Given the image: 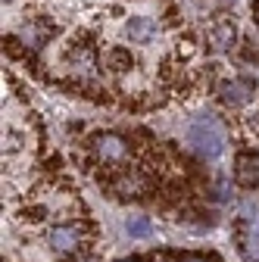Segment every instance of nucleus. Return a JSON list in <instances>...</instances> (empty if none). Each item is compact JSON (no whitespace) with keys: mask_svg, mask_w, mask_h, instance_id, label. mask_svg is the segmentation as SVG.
Here are the masks:
<instances>
[{"mask_svg":"<svg viewBox=\"0 0 259 262\" xmlns=\"http://www.w3.org/2000/svg\"><path fill=\"white\" fill-rule=\"evenodd\" d=\"M184 138H187V147L200 159L212 162V159H219L225 153V147H228V128H225V122L215 113H200V116L190 119Z\"/></svg>","mask_w":259,"mask_h":262,"instance_id":"1","label":"nucleus"},{"mask_svg":"<svg viewBox=\"0 0 259 262\" xmlns=\"http://www.w3.org/2000/svg\"><path fill=\"white\" fill-rule=\"evenodd\" d=\"M253 94H256V81L253 78H231V81H222L219 84V97H222V103L225 106H244L253 100Z\"/></svg>","mask_w":259,"mask_h":262,"instance_id":"2","label":"nucleus"},{"mask_svg":"<svg viewBox=\"0 0 259 262\" xmlns=\"http://www.w3.org/2000/svg\"><path fill=\"white\" fill-rule=\"evenodd\" d=\"M91 147H94V153H97V159H100V162H122V159L128 156V144H125V138L113 135V131L94 135Z\"/></svg>","mask_w":259,"mask_h":262,"instance_id":"3","label":"nucleus"},{"mask_svg":"<svg viewBox=\"0 0 259 262\" xmlns=\"http://www.w3.org/2000/svg\"><path fill=\"white\" fill-rule=\"evenodd\" d=\"M81 228L78 225H56V228H50V234H47V241H50V247L59 253V256H72L78 247H81Z\"/></svg>","mask_w":259,"mask_h":262,"instance_id":"4","label":"nucleus"},{"mask_svg":"<svg viewBox=\"0 0 259 262\" xmlns=\"http://www.w3.org/2000/svg\"><path fill=\"white\" fill-rule=\"evenodd\" d=\"M209 47L215 50V53H225V50H231L234 47V41H238V25L231 22V19H219L212 28H209Z\"/></svg>","mask_w":259,"mask_h":262,"instance_id":"5","label":"nucleus"},{"mask_svg":"<svg viewBox=\"0 0 259 262\" xmlns=\"http://www.w3.org/2000/svg\"><path fill=\"white\" fill-rule=\"evenodd\" d=\"M234 178H238V184H241V187L253 190V187L259 184V156H253V153H241V156H238Z\"/></svg>","mask_w":259,"mask_h":262,"instance_id":"6","label":"nucleus"},{"mask_svg":"<svg viewBox=\"0 0 259 262\" xmlns=\"http://www.w3.org/2000/svg\"><path fill=\"white\" fill-rule=\"evenodd\" d=\"M156 22L153 19H147V16H135L132 22H128V38L132 41H138V44H150L153 38H156Z\"/></svg>","mask_w":259,"mask_h":262,"instance_id":"7","label":"nucleus"},{"mask_svg":"<svg viewBox=\"0 0 259 262\" xmlns=\"http://www.w3.org/2000/svg\"><path fill=\"white\" fill-rule=\"evenodd\" d=\"M113 190L119 193V196H141L144 190H147V181L138 175V172H128V175H122V178H116V184H113Z\"/></svg>","mask_w":259,"mask_h":262,"instance_id":"8","label":"nucleus"},{"mask_svg":"<svg viewBox=\"0 0 259 262\" xmlns=\"http://www.w3.org/2000/svg\"><path fill=\"white\" fill-rule=\"evenodd\" d=\"M106 66H110V69H116V72L132 69V53L122 50V47H116V50H110V53H106Z\"/></svg>","mask_w":259,"mask_h":262,"instance_id":"9","label":"nucleus"},{"mask_svg":"<svg viewBox=\"0 0 259 262\" xmlns=\"http://www.w3.org/2000/svg\"><path fill=\"white\" fill-rule=\"evenodd\" d=\"M125 231L132 234V237H150V231H153V225L144 219V215H132L125 222Z\"/></svg>","mask_w":259,"mask_h":262,"instance_id":"10","label":"nucleus"},{"mask_svg":"<svg viewBox=\"0 0 259 262\" xmlns=\"http://www.w3.org/2000/svg\"><path fill=\"white\" fill-rule=\"evenodd\" d=\"M241 253H244L247 262H259V237L244 234V237H241Z\"/></svg>","mask_w":259,"mask_h":262,"instance_id":"11","label":"nucleus"},{"mask_svg":"<svg viewBox=\"0 0 259 262\" xmlns=\"http://www.w3.org/2000/svg\"><path fill=\"white\" fill-rule=\"evenodd\" d=\"M241 219H244V222L259 219V200H256V196H247V200L241 203Z\"/></svg>","mask_w":259,"mask_h":262,"instance_id":"12","label":"nucleus"},{"mask_svg":"<svg viewBox=\"0 0 259 262\" xmlns=\"http://www.w3.org/2000/svg\"><path fill=\"white\" fill-rule=\"evenodd\" d=\"M215 196H219V200H228V181H225V178H219V184H215Z\"/></svg>","mask_w":259,"mask_h":262,"instance_id":"13","label":"nucleus"},{"mask_svg":"<svg viewBox=\"0 0 259 262\" xmlns=\"http://www.w3.org/2000/svg\"><path fill=\"white\" fill-rule=\"evenodd\" d=\"M4 150H19V135H13V131H10V135L4 138Z\"/></svg>","mask_w":259,"mask_h":262,"instance_id":"14","label":"nucleus"},{"mask_svg":"<svg viewBox=\"0 0 259 262\" xmlns=\"http://www.w3.org/2000/svg\"><path fill=\"white\" fill-rule=\"evenodd\" d=\"M244 234H253V237H259V219L247 222V228H244Z\"/></svg>","mask_w":259,"mask_h":262,"instance_id":"15","label":"nucleus"},{"mask_svg":"<svg viewBox=\"0 0 259 262\" xmlns=\"http://www.w3.org/2000/svg\"><path fill=\"white\" fill-rule=\"evenodd\" d=\"M181 262H209V259H206V256H184Z\"/></svg>","mask_w":259,"mask_h":262,"instance_id":"16","label":"nucleus"},{"mask_svg":"<svg viewBox=\"0 0 259 262\" xmlns=\"http://www.w3.org/2000/svg\"><path fill=\"white\" fill-rule=\"evenodd\" d=\"M219 4H234V0H219Z\"/></svg>","mask_w":259,"mask_h":262,"instance_id":"17","label":"nucleus"},{"mask_svg":"<svg viewBox=\"0 0 259 262\" xmlns=\"http://www.w3.org/2000/svg\"><path fill=\"white\" fill-rule=\"evenodd\" d=\"M122 262H138V259H122Z\"/></svg>","mask_w":259,"mask_h":262,"instance_id":"18","label":"nucleus"}]
</instances>
